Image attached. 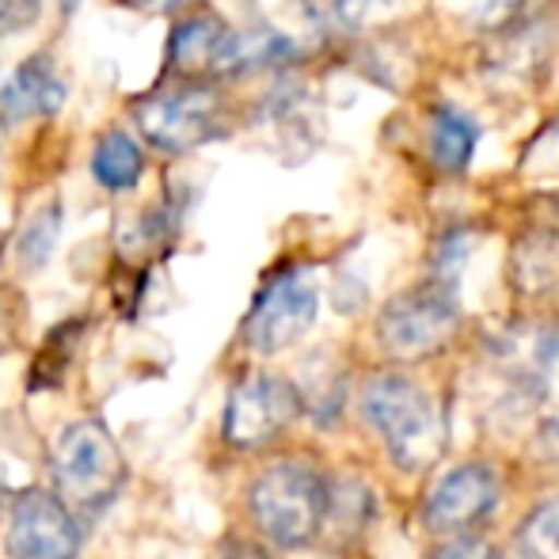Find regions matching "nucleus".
<instances>
[{
	"instance_id": "b1692460",
	"label": "nucleus",
	"mask_w": 559,
	"mask_h": 559,
	"mask_svg": "<svg viewBox=\"0 0 559 559\" xmlns=\"http://www.w3.org/2000/svg\"><path fill=\"white\" fill-rule=\"evenodd\" d=\"M540 445H545V453L552 456V461H559V415L545 427V435H540Z\"/></svg>"
},
{
	"instance_id": "ddd939ff",
	"label": "nucleus",
	"mask_w": 559,
	"mask_h": 559,
	"mask_svg": "<svg viewBox=\"0 0 559 559\" xmlns=\"http://www.w3.org/2000/svg\"><path fill=\"white\" fill-rule=\"evenodd\" d=\"M92 176L107 191H133L145 176V153L141 145L122 130H107L92 148Z\"/></svg>"
},
{
	"instance_id": "4be33fe9",
	"label": "nucleus",
	"mask_w": 559,
	"mask_h": 559,
	"mask_svg": "<svg viewBox=\"0 0 559 559\" xmlns=\"http://www.w3.org/2000/svg\"><path fill=\"white\" fill-rule=\"evenodd\" d=\"M514 0H468V8L479 15V20H491V15H502Z\"/></svg>"
},
{
	"instance_id": "a211bd4d",
	"label": "nucleus",
	"mask_w": 559,
	"mask_h": 559,
	"mask_svg": "<svg viewBox=\"0 0 559 559\" xmlns=\"http://www.w3.org/2000/svg\"><path fill=\"white\" fill-rule=\"evenodd\" d=\"M396 0H335V15L346 23V27H361V23L384 15Z\"/></svg>"
},
{
	"instance_id": "9d476101",
	"label": "nucleus",
	"mask_w": 559,
	"mask_h": 559,
	"mask_svg": "<svg viewBox=\"0 0 559 559\" xmlns=\"http://www.w3.org/2000/svg\"><path fill=\"white\" fill-rule=\"evenodd\" d=\"M66 81L58 73V61L53 53L38 50L15 69L12 81L0 88V122L20 126L27 118H53L66 107Z\"/></svg>"
},
{
	"instance_id": "393cba45",
	"label": "nucleus",
	"mask_w": 559,
	"mask_h": 559,
	"mask_svg": "<svg viewBox=\"0 0 559 559\" xmlns=\"http://www.w3.org/2000/svg\"><path fill=\"white\" fill-rule=\"evenodd\" d=\"M76 4H81V0H61V8H66V12H73Z\"/></svg>"
},
{
	"instance_id": "f03ea898",
	"label": "nucleus",
	"mask_w": 559,
	"mask_h": 559,
	"mask_svg": "<svg viewBox=\"0 0 559 559\" xmlns=\"http://www.w3.org/2000/svg\"><path fill=\"white\" fill-rule=\"evenodd\" d=\"M332 487L312 464L282 461L255 476L248 491V510L255 530L282 548H301L324 530Z\"/></svg>"
},
{
	"instance_id": "2eb2a0df",
	"label": "nucleus",
	"mask_w": 559,
	"mask_h": 559,
	"mask_svg": "<svg viewBox=\"0 0 559 559\" xmlns=\"http://www.w3.org/2000/svg\"><path fill=\"white\" fill-rule=\"evenodd\" d=\"M58 233H61V206L50 202L46 210H38L20 233V243H15V255H20V266L27 271H43L50 263L53 248H58Z\"/></svg>"
},
{
	"instance_id": "9b49d317",
	"label": "nucleus",
	"mask_w": 559,
	"mask_h": 559,
	"mask_svg": "<svg viewBox=\"0 0 559 559\" xmlns=\"http://www.w3.org/2000/svg\"><path fill=\"white\" fill-rule=\"evenodd\" d=\"M294 58V43L274 27H243L228 31L222 50H217L214 73L240 76V73H259V69L282 66Z\"/></svg>"
},
{
	"instance_id": "4468645a",
	"label": "nucleus",
	"mask_w": 559,
	"mask_h": 559,
	"mask_svg": "<svg viewBox=\"0 0 559 559\" xmlns=\"http://www.w3.org/2000/svg\"><path fill=\"white\" fill-rule=\"evenodd\" d=\"M430 156L442 171H464L472 164V153L479 145V126L472 115L438 107L430 118Z\"/></svg>"
},
{
	"instance_id": "f8f14e48",
	"label": "nucleus",
	"mask_w": 559,
	"mask_h": 559,
	"mask_svg": "<svg viewBox=\"0 0 559 559\" xmlns=\"http://www.w3.org/2000/svg\"><path fill=\"white\" fill-rule=\"evenodd\" d=\"M225 35H228V27L217 20V15H191V20H179L168 35V66L176 69V73L214 69Z\"/></svg>"
},
{
	"instance_id": "aec40b11",
	"label": "nucleus",
	"mask_w": 559,
	"mask_h": 559,
	"mask_svg": "<svg viewBox=\"0 0 559 559\" xmlns=\"http://www.w3.org/2000/svg\"><path fill=\"white\" fill-rule=\"evenodd\" d=\"M210 559H271L259 545H251V540H240V537H228L222 545L214 548V556Z\"/></svg>"
},
{
	"instance_id": "1a4fd4ad",
	"label": "nucleus",
	"mask_w": 559,
	"mask_h": 559,
	"mask_svg": "<svg viewBox=\"0 0 559 559\" xmlns=\"http://www.w3.org/2000/svg\"><path fill=\"white\" fill-rule=\"evenodd\" d=\"M499 502V479L484 464H461V468L445 472L435 484V491L427 495V518L430 533H464L468 525H476L479 518H487Z\"/></svg>"
},
{
	"instance_id": "20e7f679",
	"label": "nucleus",
	"mask_w": 559,
	"mask_h": 559,
	"mask_svg": "<svg viewBox=\"0 0 559 559\" xmlns=\"http://www.w3.org/2000/svg\"><path fill=\"white\" fill-rule=\"evenodd\" d=\"M225 96L210 84L160 88L133 104V122L148 145L164 153H194L228 130Z\"/></svg>"
},
{
	"instance_id": "6e6552de",
	"label": "nucleus",
	"mask_w": 559,
	"mask_h": 559,
	"mask_svg": "<svg viewBox=\"0 0 559 559\" xmlns=\"http://www.w3.org/2000/svg\"><path fill=\"white\" fill-rule=\"evenodd\" d=\"M317 282L305 271H286L266 282L263 294L255 297L248 320H243V338H248L251 350L278 354L309 335V328L317 324Z\"/></svg>"
},
{
	"instance_id": "39448f33",
	"label": "nucleus",
	"mask_w": 559,
	"mask_h": 559,
	"mask_svg": "<svg viewBox=\"0 0 559 559\" xmlns=\"http://www.w3.org/2000/svg\"><path fill=\"white\" fill-rule=\"evenodd\" d=\"M456 324H461V312L449 289L419 286L396 294L384 305L377 320V338L396 361H423L456 335Z\"/></svg>"
},
{
	"instance_id": "a878e982",
	"label": "nucleus",
	"mask_w": 559,
	"mask_h": 559,
	"mask_svg": "<svg viewBox=\"0 0 559 559\" xmlns=\"http://www.w3.org/2000/svg\"><path fill=\"white\" fill-rule=\"evenodd\" d=\"M0 502H4V472H0Z\"/></svg>"
},
{
	"instance_id": "423d86ee",
	"label": "nucleus",
	"mask_w": 559,
	"mask_h": 559,
	"mask_svg": "<svg viewBox=\"0 0 559 559\" xmlns=\"http://www.w3.org/2000/svg\"><path fill=\"white\" fill-rule=\"evenodd\" d=\"M84 545L76 510L50 487L12 495L4 522V548L12 559H76Z\"/></svg>"
},
{
	"instance_id": "6ab92c4d",
	"label": "nucleus",
	"mask_w": 559,
	"mask_h": 559,
	"mask_svg": "<svg viewBox=\"0 0 559 559\" xmlns=\"http://www.w3.org/2000/svg\"><path fill=\"white\" fill-rule=\"evenodd\" d=\"M435 559H499L487 540H476V537H453L445 540L442 548L435 552Z\"/></svg>"
},
{
	"instance_id": "412c9836",
	"label": "nucleus",
	"mask_w": 559,
	"mask_h": 559,
	"mask_svg": "<svg viewBox=\"0 0 559 559\" xmlns=\"http://www.w3.org/2000/svg\"><path fill=\"white\" fill-rule=\"evenodd\" d=\"M12 335H15V309L8 301V294L0 289V354L12 346Z\"/></svg>"
},
{
	"instance_id": "5701e85b",
	"label": "nucleus",
	"mask_w": 559,
	"mask_h": 559,
	"mask_svg": "<svg viewBox=\"0 0 559 559\" xmlns=\"http://www.w3.org/2000/svg\"><path fill=\"white\" fill-rule=\"evenodd\" d=\"M138 8H145V12H179V8L194 4V0H133Z\"/></svg>"
},
{
	"instance_id": "f257e3e1",
	"label": "nucleus",
	"mask_w": 559,
	"mask_h": 559,
	"mask_svg": "<svg viewBox=\"0 0 559 559\" xmlns=\"http://www.w3.org/2000/svg\"><path fill=\"white\" fill-rule=\"evenodd\" d=\"M361 412L400 468H430L445 453L449 427L442 407L427 389H419L407 377L389 373L369 381L361 392Z\"/></svg>"
},
{
	"instance_id": "7ed1b4c3",
	"label": "nucleus",
	"mask_w": 559,
	"mask_h": 559,
	"mask_svg": "<svg viewBox=\"0 0 559 559\" xmlns=\"http://www.w3.org/2000/svg\"><path fill=\"white\" fill-rule=\"evenodd\" d=\"M53 491L81 514L111 507L126 484V456L99 419H76L50 449Z\"/></svg>"
},
{
	"instance_id": "dca6fc26",
	"label": "nucleus",
	"mask_w": 559,
	"mask_h": 559,
	"mask_svg": "<svg viewBox=\"0 0 559 559\" xmlns=\"http://www.w3.org/2000/svg\"><path fill=\"white\" fill-rule=\"evenodd\" d=\"M518 545H522L525 559H559V495L545 499L525 518Z\"/></svg>"
},
{
	"instance_id": "f3484780",
	"label": "nucleus",
	"mask_w": 559,
	"mask_h": 559,
	"mask_svg": "<svg viewBox=\"0 0 559 559\" xmlns=\"http://www.w3.org/2000/svg\"><path fill=\"white\" fill-rule=\"evenodd\" d=\"M43 15V0H0V35L27 31Z\"/></svg>"
},
{
	"instance_id": "0eeeda50",
	"label": "nucleus",
	"mask_w": 559,
	"mask_h": 559,
	"mask_svg": "<svg viewBox=\"0 0 559 559\" xmlns=\"http://www.w3.org/2000/svg\"><path fill=\"white\" fill-rule=\"evenodd\" d=\"M301 412V392L286 377L251 373L225 400L222 435L233 449H259L282 435Z\"/></svg>"
}]
</instances>
